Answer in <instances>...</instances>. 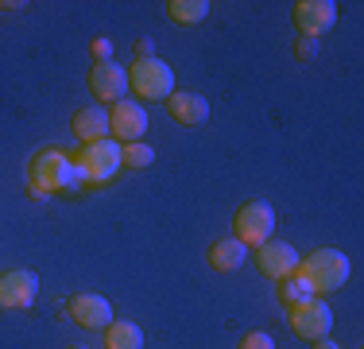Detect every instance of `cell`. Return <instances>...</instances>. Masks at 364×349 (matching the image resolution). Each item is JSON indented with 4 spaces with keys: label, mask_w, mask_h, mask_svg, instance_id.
<instances>
[{
    "label": "cell",
    "mask_w": 364,
    "mask_h": 349,
    "mask_svg": "<svg viewBox=\"0 0 364 349\" xmlns=\"http://www.w3.org/2000/svg\"><path fill=\"white\" fill-rule=\"evenodd\" d=\"M210 0H171L167 4V16L175 24H182V28H194V24H202L205 16H210Z\"/></svg>",
    "instance_id": "cell-17"
},
{
    "label": "cell",
    "mask_w": 364,
    "mask_h": 349,
    "mask_svg": "<svg viewBox=\"0 0 364 349\" xmlns=\"http://www.w3.org/2000/svg\"><path fill=\"white\" fill-rule=\"evenodd\" d=\"M248 264V244H240L237 237H221L210 244V268L213 272H237Z\"/></svg>",
    "instance_id": "cell-15"
},
{
    "label": "cell",
    "mask_w": 364,
    "mask_h": 349,
    "mask_svg": "<svg viewBox=\"0 0 364 349\" xmlns=\"http://www.w3.org/2000/svg\"><path fill=\"white\" fill-rule=\"evenodd\" d=\"M279 299L287 303V311H291V307H299V303L314 299V291H310V287H306V279L291 276V279H283V283H279Z\"/></svg>",
    "instance_id": "cell-19"
},
{
    "label": "cell",
    "mask_w": 364,
    "mask_h": 349,
    "mask_svg": "<svg viewBox=\"0 0 364 349\" xmlns=\"http://www.w3.org/2000/svg\"><path fill=\"white\" fill-rule=\"evenodd\" d=\"M39 295V276L31 268H12L0 276V311H28Z\"/></svg>",
    "instance_id": "cell-8"
},
{
    "label": "cell",
    "mask_w": 364,
    "mask_h": 349,
    "mask_svg": "<svg viewBox=\"0 0 364 349\" xmlns=\"http://www.w3.org/2000/svg\"><path fill=\"white\" fill-rule=\"evenodd\" d=\"M136 55H140V58H155V51H151V39H140V43H136Z\"/></svg>",
    "instance_id": "cell-23"
},
{
    "label": "cell",
    "mask_w": 364,
    "mask_h": 349,
    "mask_svg": "<svg viewBox=\"0 0 364 349\" xmlns=\"http://www.w3.org/2000/svg\"><path fill=\"white\" fill-rule=\"evenodd\" d=\"M337 24V4L333 0H299L294 4V28L302 31V39H318Z\"/></svg>",
    "instance_id": "cell-12"
},
{
    "label": "cell",
    "mask_w": 364,
    "mask_h": 349,
    "mask_svg": "<svg viewBox=\"0 0 364 349\" xmlns=\"http://www.w3.org/2000/svg\"><path fill=\"white\" fill-rule=\"evenodd\" d=\"M70 128H74V136L82 140V144L109 140V109H105V105H85V109L74 113Z\"/></svg>",
    "instance_id": "cell-14"
},
{
    "label": "cell",
    "mask_w": 364,
    "mask_h": 349,
    "mask_svg": "<svg viewBox=\"0 0 364 349\" xmlns=\"http://www.w3.org/2000/svg\"><path fill=\"white\" fill-rule=\"evenodd\" d=\"M291 330L302 338V342H322L333 330V311H329L326 299H306L299 307H291Z\"/></svg>",
    "instance_id": "cell-7"
},
{
    "label": "cell",
    "mask_w": 364,
    "mask_h": 349,
    "mask_svg": "<svg viewBox=\"0 0 364 349\" xmlns=\"http://www.w3.org/2000/svg\"><path fill=\"white\" fill-rule=\"evenodd\" d=\"M128 90L140 101H167L175 93V70L163 58H136L128 66Z\"/></svg>",
    "instance_id": "cell-4"
},
{
    "label": "cell",
    "mask_w": 364,
    "mask_h": 349,
    "mask_svg": "<svg viewBox=\"0 0 364 349\" xmlns=\"http://www.w3.org/2000/svg\"><path fill=\"white\" fill-rule=\"evenodd\" d=\"M232 237L240 244H248V252L259 249L264 241H272L275 237V206L264 202V198L245 202L237 209V217H232Z\"/></svg>",
    "instance_id": "cell-5"
},
{
    "label": "cell",
    "mask_w": 364,
    "mask_h": 349,
    "mask_svg": "<svg viewBox=\"0 0 364 349\" xmlns=\"http://www.w3.org/2000/svg\"><path fill=\"white\" fill-rule=\"evenodd\" d=\"M90 93H93V101H109V105H117V101H124L128 98V70L120 66V63H93L90 70Z\"/></svg>",
    "instance_id": "cell-11"
},
{
    "label": "cell",
    "mask_w": 364,
    "mask_h": 349,
    "mask_svg": "<svg viewBox=\"0 0 364 349\" xmlns=\"http://www.w3.org/2000/svg\"><path fill=\"white\" fill-rule=\"evenodd\" d=\"M240 349H275V338L264 334V330H252V334L240 338Z\"/></svg>",
    "instance_id": "cell-20"
},
{
    "label": "cell",
    "mask_w": 364,
    "mask_h": 349,
    "mask_svg": "<svg viewBox=\"0 0 364 349\" xmlns=\"http://www.w3.org/2000/svg\"><path fill=\"white\" fill-rule=\"evenodd\" d=\"M66 349H90V345H66Z\"/></svg>",
    "instance_id": "cell-25"
},
{
    "label": "cell",
    "mask_w": 364,
    "mask_h": 349,
    "mask_svg": "<svg viewBox=\"0 0 364 349\" xmlns=\"http://www.w3.org/2000/svg\"><path fill=\"white\" fill-rule=\"evenodd\" d=\"M310 345H314V349H341L337 342H329V338H322V342H310Z\"/></svg>",
    "instance_id": "cell-24"
},
{
    "label": "cell",
    "mask_w": 364,
    "mask_h": 349,
    "mask_svg": "<svg viewBox=\"0 0 364 349\" xmlns=\"http://www.w3.org/2000/svg\"><path fill=\"white\" fill-rule=\"evenodd\" d=\"M252 260H256V268L264 272L267 279H275V283H283V279H291L294 272H299V260H302V252L294 249V244L287 241H264L259 249H252Z\"/></svg>",
    "instance_id": "cell-6"
},
{
    "label": "cell",
    "mask_w": 364,
    "mask_h": 349,
    "mask_svg": "<svg viewBox=\"0 0 364 349\" xmlns=\"http://www.w3.org/2000/svg\"><path fill=\"white\" fill-rule=\"evenodd\" d=\"M90 55H93V63H109V58H112V39L97 35V39L90 43Z\"/></svg>",
    "instance_id": "cell-21"
},
{
    "label": "cell",
    "mask_w": 364,
    "mask_h": 349,
    "mask_svg": "<svg viewBox=\"0 0 364 349\" xmlns=\"http://www.w3.org/2000/svg\"><path fill=\"white\" fill-rule=\"evenodd\" d=\"M147 132V109L140 101H117L109 109V136L117 140V144H136V140H144Z\"/></svg>",
    "instance_id": "cell-9"
},
{
    "label": "cell",
    "mask_w": 364,
    "mask_h": 349,
    "mask_svg": "<svg viewBox=\"0 0 364 349\" xmlns=\"http://www.w3.org/2000/svg\"><path fill=\"white\" fill-rule=\"evenodd\" d=\"M66 314L77 322L82 330H105L117 314H112V303L105 295H93V291H74L66 299Z\"/></svg>",
    "instance_id": "cell-10"
},
{
    "label": "cell",
    "mask_w": 364,
    "mask_h": 349,
    "mask_svg": "<svg viewBox=\"0 0 364 349\" xmlns=\"http://www.w3.org/2000/svg\"><path fill=\"white\" fill-rule=\"evenodd\" d=\"M28 187L36 198H50L58 190H77L74 155L63 147H43L36 160L28 163Z\"/></svg>",
    "instance_id": "cell-1"
},
{
    "label": "cell",
    "mask_w": 364,
    "mask_h": 349,
    "mask_svg": "<svg viewBox=\"0 0 364 349\" xmlns=\"http://www.w3.org/2000/svg\"><path fill=\"white\" fill-rule=\"evenodd\" d=\"M124 167V144L117 140H97V144H82V152L74 155V171H77V187H101L112 174Z\"/></svg>",
    "instance_id": "cell-3"
},
{
    "label": "cell",
    "mask_w": 364,
    "mask_h": 349,
    "mask_svg": "<svg viewBox=\"0 0 364 349\" xmlns=\"http://www.w3.org/2000/svg\"><path fill=\"white\" fill-rule=\"evenodd\" d=\"M294 55L306 63V58H314L318 55V39H299V47H294Z\"/></svg>",
    "instance_id": "cell-22"
},
{
    "label": "cell",
    "mask_w": 364,
    "mask_h": 349,
    "mask_svg": "<svg viewBox=\"0 0 364 349\" xmlns=\"http://www.w3.org/2000/svg\"><path fill=\"white\" fill-rule=\"evenodd\" d=\"M294 276L306 279V287L314 295H333V291H341V287L349 283L353 264H349V256H345L341 249H314L310 256L299 260V272Z\"/></svg>",
    "instance_id": "cell-2"
},
{
    "label": "cell",
    "mask_w": 364,
    "mask_h": 349,
    "mask_svg": "<svg viewBox=\"0 0 364 349\" xmlns=\"http://www.w3.org/2000/svg\"><path fill=\"white\" fill-rule=\"evenodd\" d=\"M167 113H171V120H178V125H205L210 120V101L202 98V93H190V90H175L167 101Z\"/></svg>",
    "instance_id": "cell-13"
},
{
    "label": "cell",
    "mask_w": 364,
    "mask_h": 349,
    "mask_svg": "<svg viewBox=\"0 0 364 349\" xmlns=\"http://www.w3.org/2000/svg\"><path fill=\"white\" fill-rule=\"evenodd\" d=\"M105 349H144V330L128 318H112L105 326Z\"/></svg>",
    "instance_id": "cell-16"
},
{
    "label": "cell",
    "mask_w": 364,
    "mask_h": 349,
    "mask_svg": "<svg viewBox=\"0 0 364 349\" xmlns=\"http://www.w3.org/2000/svg\"><path fill=\"white\" fill-rule=\"evenodd\" d=\"M155 163V147L144 144V140H136V144H124V167L128 171H144Z\"/></svg>",
    "instance_id": "cell-18"
}]
</instances>
